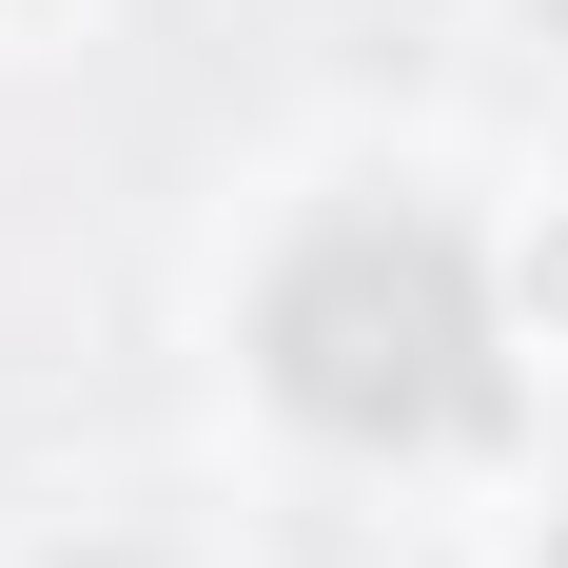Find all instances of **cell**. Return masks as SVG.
Segmentation results:
<instances>
[{
	"instance_id": "6da1fadb",
	"label": "cell",
	"mask_w": 568,
	"mask_h": 568,
	"mask_svg": "<svg viewBox=\"0 0 568 568\" xmlns=\"http://www.w3.org/2000/svg\"><path fill=\"white\" fill-rule=\"evenodd\" d=\"M255 353H275V393L314 412V432H353V452H452V432H490V275H470L452 216H412V196H353V216H314L275 255V294H255Z\"/></svg>"
}]
</instances>
